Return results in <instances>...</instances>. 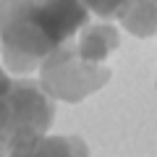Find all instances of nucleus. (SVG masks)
Here are the masks:
<instances>
[{
    "label": "nucleus",
    "mask_w": 157,
    "mask_h": 157,
    "mask_svg": "<svg viewBox=\"0 0 157 157\" xmlns=\"http://www.w3.org/2000/svg\"><path fill=\"white\" fill-rule=\"evenodd\" d=\"M89 21L84 3L0 0V50L8 71L29 73L71 42Z\"/></svg>",
    "instance_id": "f257e3e1"
},
{
    "label": "nucleus",
    "mask_w": 157,
    "mask_h": 157,
    "mask_svg": "<svg viewBox=\"0 0 157 157\" xmlns=\"http://www.w3.org/2000/svg\"><path fill=\"white\" fill-rule=\"evenodd\" d=\"M52 118L55 100L39 86V81L11 78L0 89V157H11L24 141L47 136Z\"/></svg>",
    "instance_id": "f03ea898"
},
{
    "label": "nucleus",
    "mask_w": 157,
    "mask_h": 157,
    "mask_svg": "<svg viewBox=\"0 0 157 157\" xmlns=\"http://www.w3.org/2000/svg\"><path fill=\"white\" fill-rule=\"evenodd\" d=\"M110 78H113L110 68L86 63L78 55V47L73 42L55 50L39 68V86L52 100H63V102H71V105L94 94Z\"/></svg>",
    "instance_id": "7ed1b4c3"
},
{
    "label": "nucleus",
    "mask_w": 157,
    "mask_h": 157,
    "mask_svg": "<svg viewBox=\"0 0 157 157\" xmlns=\"http://www.w3.org/2000/svg\"><path fill=\"white\" fill-rule=\"evenodd\" d=\"M11 157H89V149L81 136H37L18 144Z\"/></svg>",
    "instance_id": "20e7f679"
},
{
    "label": "nucleus",
    "mask_w": 157,
    "mask_h": 157,
    "mask_svg": "<svg viewBox=\"0 0 157 157\" xmlns=\"http://www.w3.org/2000/svg\"><path fill=\"white\" fill-rule=\"evenodd\" d=\"M118 45H121V34L113 24H89L81 29V37L76 42L78 55L94 66H105V58Z\"/></svg>",
    "instance_id": "39448f33"
},
{
    "label": "nucleus",
    "mask_w": 157,
    "mask_h": 157,
    "mask_svg": "<svg viewBox=\"0 0 157 157\" xmlns=\"http://www.w3.org/2000/svg\"><path fill=\"white\" fill-rule=\"evenodd\" d=\"M115 18L134 37H155L157 34V3H121Z\"/></svg>",
    "instance_id": "423d86ee"
},
{
    "label": "nucleus",
    "mask_w": 157,
    "mask_h": 157,
    "mask_svg": "<svg viewBox=\"0 0 157 157\" xmlns=\"http://www.w3.org/2000/svg\"><path fill=\"white\" fill-rule=\"evenodd\" d=\"M8 81H11V78H8V76H6V71H3V68H0V89H3V86H6Z\"/></svg>",
    "instance_id": "0eeeda50"
}]
</instances>
